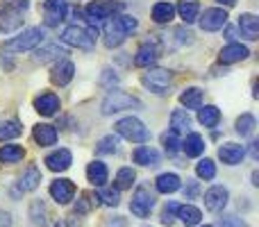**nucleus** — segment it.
I'll use <instances>...</instances> for the list:
<instances>
[{
	"instance_id": "obj_1",
	"label": "nucleus",
	"mask_w": 259,
	"mask_h": 227,
	"mask_svg": "<svg viewBox=\"0 0 259 227\" xmlns=\"http://www.w3.org/2000/svg\"><path fill=\"white\" fill-rule=\"evenodd\" d=\"M137 30V18L134 16H127V14H121V16H114L105 23V30H103V36H105V46L107 48H116L121 46L123 41L127 39V34Z\"/></svg>"
},
{
	"instance_id": "obj_2",
	"label": "nucleus",
	"mask_w": 259,
	"mask_h": 227,
	"mask_svg": "<svg viewBox=\"0 0 259 227\" xmlns=\"http://www.w3.org/2000/svg\"><path fill=\"white\" fill-rule=\"evenodd\" d=\"M41 41H44V32H41V27H30V30H23L21 34L14 36V39L5 41L3 53L16 55V53H23V50H34Z\"/></svg>"
},
{
	"instance_id": "obj_3",
	"label": "nucleus",
	"mask_w": 259,
	"mask_h": 227,
	"mask_svg": "<svg viewBox=\"0 0 259 227\" xmlns=\"http://www.w3.org/2000/svg\"><path fill=\"white\" fill-rule=\"evenodd\" d=\"M27 7H30V3L27 0H14V3H9L7 7L0 12V32H5V34H12V32H16L18 27L23 25V14L27 12Z\"/></svg>"
},
{
	"instance_id": "obj_4",
	"label": "nucleus",
	"mask_w": 259,
	"mask_h": 227,
	"mask_svg": "<svg viewBox=\"0 0 259 227\" xmlns=\"http://www.w3.org/2000/svg\"><path fill=\"white\" fill-rule=\"evenodd\" d=\"M141 100L134 98V96L125 94V91H112V94H107V98L103 100V105H100V112L105 116H112L116 112H125V109H141Z\"/></svg>"
},
{
	"instance_id": "obj_5",
	"label": "nucleus",
	"mask_w": 259,
	"mask_h": 227,
	"mask_svg": "<svg viewBox=\"0 0 259 227\" xmlns=\"http://www.w3.org/2000/svg\"><path fill=\"white\" fill-rule=\"evenodd\" d=\"M98 39V27H82V25H68L62 32V41L66 46H75V48H91Z\"/></svg>"
},
{
	"instance_id": "obj_6",
	"label": "nucleus",
	"mask_w": 259,
	"mask_h": 227,
	"mask_svg": "<svg viewBox=\"0 0 259 227\" xmlns=\"http://www.w3.org/2000/svg\"><path fill=\"white\" fill-rule=\"evenodd\" d=\"M114 129H116L118 137L127 139V141H134V143H146L148 139H150V132H148L146 125H143L139 118H132V116L121 118L116 125H114Z\"/></svg>"
},
{
	"instance_id": "obj_7",
	"label": "nucleus",
	"mask_w": 259,
	"mask_h": 227,
	"mask_svg": "<svg viewBox=\"0 0 259 227\" xmlns=\"http://www.w3.org/2000/svg\"><path fill=\"white\" fill-rule=\"evenodd\" d=\"M170 82H173V75H170V71H166V68H152L150 66L148 73L141 75V84L146 86L148 91H152V94H166Z\"/></svg>"
},
{
	"instance_id": "obj_8",
	"label": "nucleus",
	"mask_w": 259,
	"mask_h": 227,
	"mask_svg": "<svg viewBox=\"0 0 259 227\" xmlns=\"http://www.w3.org/2000/svg\"><path fill=\"white\" fill-rule=\"evenodd\" d=\"M155 207V196L150 193L148 187H139L132 196V202H130V211H132L137 218H148Z\"/></svg>"
},
{
	"instance_id": "obj_9",
	"label": "nucleus",
	"mask_w": 259,
	"mask_h": 227,
	"mask_svg": "<svg viewBox=\"0 0 259 227\" xmlns=\"http://www.w3.org/2000/svg\"><path fill=\"white\" fill-rule=\"evenodd\" d=\"M123 5L121 3H100V0H96V3H91L89 7H87V21L89 23H103L107 21V18H112L114 12H121Z\"/></svg>"
},
{
	"instance_id": "obj_10",
	"label": "nucleus",
	"mask_w": 259,
	"mask_h": 227,
	"mask_svg": "<svg viewBox=\"0 0 259 227\" xmlns=\"http://www.w3.org/2000/svg\"><path fill=\"white\" fill-rule=\"evenodd\" d=\"M228 200H230V193H228V189L221 187V184L207 189V193H205V207H207V211H214V214L223 211Z\"/></svg>"
},
{
	"instance_id": "obj_11",
	"label": "nucleus",
	"mask_w": 259,
	"mask_h": 227,
	"mask_svg": "<svg viewBox=\"0 0 259 227\" xmlns=\"http://www.w3.org/2000/svg\"><path fill=\"white\" fill-rule=\"evenodd\" d=\"M50 196H53L55 202H59V205H68V202L75 198V184L71 182V179H55L53 184H50Z\"/></svg>"
},
{
	"instance_id": "obj_12",
	"label": "nucleus",
	"mask_w": 259,
	"mask_h": 227,
	"mask_svg": "<svg viewBox=\"0 0 259 227\" xmlns=\"http://www.w3.org/2000/svg\"><path fill=\"white\" fill-rule=\"evenodd\" d=\"M228 23V12L225 9H219V7H211V9H205V14L200 16V27L205 32H216Z\"/></svg>"
},
{
	"instance_id": "obj_13",
	"label": "nucleus",
	"mask_w": 259,
	"mask_h": 227,
	"mask_svg": "<svg viewBox=\"0 0 259 227\" xmlns=\"http://www.w3.org/2000/svg\"><path fill=\"white\" fill-rule=\"evenodd\" d=\"M73 75H75V66H73V62H68V59H59L53 66V71H50V80L57 86H66L68 82L73 80Z\"/></svg>"
},
{
	"instance_id": "obj_14",
	"label": "nucleus",
	"mask_w": 259,
	"mask_h": 227,
	"mask_svg": "<svg viewBox=\"0 0 259 227\" xmlns=\"http://www.w3.org/2000/svg\"><path fill=\"white\" fill-rule=\"evenodd\" d=\"M44 9H46V25L55 27L64 21L68 7H66V0H46Z\"/></svg>"
},
{
	"instance_id": "obj_15",
	"label": "nucleus",
	"mask_w": 259,
	"mask_h": 227,
	"mask_svg": "<svg viewBox=\"0 0 259 227\" xmlns=\"http://www.w3.org/2000/svg\"><path fill=\"white\" fill-rule=\"evenodd\" d=\"M157 57H159V48H157L155 43H150V41H146V43L139 46L137 55H134V66L150 68L152 64L157 62Z\"/></svg>"
},
{
	"instance_id": "obj_16",
	"label": "nucleus",
	"mask_w": 259,
	"mask_h": 227,
	"mask_svg": "<svg viewBox=\"0 0 259 227\" xmlns=\"http://www.w3.org/2000/svg\"><path fill=\"white\" fill-rule=\"evenodd\" d=\"M71 164H73V155L66 148H59V150L50 152V155L46 157V166H48L50 170H55V173H62V170L71 168Z\"/></svg>"
},
{
	"instance_id": "obj_17",
	"label": "nucleus",
	"mask_w": 259,
	"mask_h": 227,
	"mask_svg": "<svg viewBox=\"0 0 259 227\" xmlns=\"http://www.w3.org/2000/svg\"><path fill=\"white\" fill-rule=\"evenodd\" d=\"M243 155H246V148L239 146V143H223V146L219 148L221 161L228 166H237L239 161L243 159Z\"/></svg>"
},
{
	"instance_id": "obj_18",
	"label": "nucleus",
	"mask_w": 259,
	"mask_h": 227,
	"mask_svg": "<svg viewBox=\"0 0 259 227\" xmlns=\"http://www.w3.org/2000/svg\"><path fill=\"white\" fill-rule=\"evenodd\" d=\"M248 55H250V50H248L246 46H241V43H228L223 50H221L219 59L223 64H234V62H243Z\"/></svg>"
},
{
	"instance_id": "obj_19",
	"label": "nucleus",
	"mask_w": 259,
	"mask_h": 227,
	"mask_svg": "<svg viewBox=\"0 0 259 227\" xmlns=\"http://www.w3.org/2000/svg\"><path fill=\"white\" fill-rule=\"evenodd\" d=\"M132 159L139 166H157L159 164V152L152 146H139V148H134Z\"/></svg>"
},
{
	"instance_id": "obj_20",
	"label": "nucleus",
	"mask_w": 259,
	"mask_h": 227,
	"mask_svg": "<svg viewBox=\"0 0 259 227\" xmlns=\"http://www.w3.org/2000/svg\"><path fill=\"white\" fill-rule=\"evenodd\" d=\"M180 148L184 150V155H187V157H200L202 152H205V141H202L200 134L189 132L187 139H184V141H180Z\"/></svg>"
},
{
	"instance_id": "obj_21",
	"label": "nucleus",
	"mask_w": 259,
	"mask_h": 227,
	"mask_svg": "<svg viewBox=\"0 0 259 227\" xmlns=\"http://www.w3.org/2000/svg\"><path fill=\"white\" fill-rule=\"evenodd\" d=\"M239 30H241V36H246L248 41H255L259 36V18L255 14H241L239 16Z\"/></svg>"
},
{
	"instance_id": "obj_22",
	"label": "nucleus",
	"mask_w": 259,
	"mask_h": 227,
	"mask_svg": "<svg viewBox=\"0 0 259 227\" xmlns=\"http://www.w3.org/2000/svg\"><path fill=\"white\" fill-rule=\"evenodd\" d=\"M34 109L39 112L41 116H53L57 114L59 109V98L55 94H41L39 98L34 100Z\"/></svg>"
},
{
	"instance_id": "obj_23",
	"label": "nucleus",
	"mask_w": 259,
	"mask_h": 227,
	"mask_svg": "<svg viewBox=\"0 0 259 227\" xmlns=\"http://www.w3.org/2000/svg\"><path fill=\"white\" fill-rule=\"evenodd\" d=\"M64 55H68L64 48H59L57 43H48V46H41L39 50H36V55H34V59L36 62H41V64H46V62H53V59H64Z\"/></svg>"
},
{
	"instance_id": "obj_24",
	"label": "nucleus",
	"mask_w": 259,
	"mask_h": 227,
	"mask_svg": "<svg viewBox=\"0 0 259 227\" xmlns=\"http://www.w3.org/2000/svg\"><path fill=\"white\" fill-rule=\"evenodd\" d=\"M34 141L39 143V146H55V141H57V129L48 123L36 125L34 127Z\"/></svg>"
},
{
	"instance_id": "obj_25",
	"label": "nucleus",
	"mask_w": 259,
	"mask_h": 227,
	"mask_svg": "<svg viewBox=\"0 0 259 227\" xmlns=\"http://www.w3.org/2000/svg\"><path fill=\"white\" fill-rule=\"evenodd\" d=\"M87 177H89V182L94 187H103L107 182V166L103 161H91L89 168H87Z\"/></svg>"
},
{
	"instance_id": "obj_26",
	"label": "nucleus",
	"mask_w": 259,
	"mask_h": 227,
	"mask_svg": "<svg viewBox=\"0 0 259 227\" xmlns=\"http://www.w3.org/2000/svg\"><path fill=\"white\" fill-rule=\"evenodd\" d=\"M39 182H41V170L36 166H27V170L23 173L21 182H18V189L21 191H34L39 187Z\"/></svg>"
},
{
	"instance_id": "obj_27",
	"label": "nucleus",
	"mask_w": 259,
	"mask_h": 227,
	"mask_svg": "<svg viewBox=\"0 0 259 227\" xmlns=\"http://www.w3.org/2000/svg\"><path fill=\"white\" fill-rule=\"evenodd\" d=\"M191 127V116L187 114V109H175L170 114V129L175 134H182V132H189Z\"/></svg>"
},
{
	"instance_id": "obj_28",
	"label": "nucleus",
	"mask_w": 259,
	"mask_h": 227,
	"mask_svg": "<svg viewBox=\"0 0 259 227\" xmlns=\"http://www.w3.org/2000/svg\"><path fill=\"white\" fill-rule=\"evenodd\" d=\"M178 218L182 220L187 227H193V225L200 223L202 214H200V209H198V207H193V205H180L178 207Z\"/></svg>"
},
{
	"instance_id": "obj_29",
	"label": "nucleus",
	"mask_w": 259,
	"mask_h": 227,
	"mask_svg": "<svg viewBox=\"0 0 259 227\" xmlns=\"http://www.w3.org/2000/svg\"><path fill=\"white\" fill-rule=\"evenodd\" d=\"M157 191L159 193H175L180 189V177L175 173H161L155 182Z\"/></svg>"
},
{
	"instance_id": "obj_30",
	"label": "nucleus",
	"mask_w": 259,
	"mask_h": 227,
	"mask_svg": "<svg viewBox=\"0 0 259 227\" xmlns=\"http://www.w3.org/2000/svg\"><path fill=\"white\" fill-rule=\"evenodd\" d=\"M198 120H200L205 127H216L221 120V112L219 107H214V105H205V107L198 109Z\"/></svg>"
},
{
	"instance_id": "obj_31",
	"label": "nucleus",
	"mask_w": 259,
	"mask_h": 227,
	"mask_svg": "<svg viewBox=\"0 0 259 227\" xmlns=\"http://www.w3.org/2000/svg\"><path fill=\"white\" fill-rule=\"evenodd\" d=\"M175 16V7L170 3H157L155 7H152V21L155 23H170Z\"/></svg>"
},
{
	"instance_id": "obj_32",
	"label": "nucleus",
	"mask_w": 259,
	"mask_h": 227,
	"mask_svg": "<svg viewBox=\"0 0 259 227\" xmlns=\"http://www.w3.org/2000/svg\"><path fill=\"white\" fill-rule=\"evenodd\" d=\"M178 12H180V18H182L184 23H193L198 18V12H200V5L196 3V0H182V3L178 5Z\"/></svg>"
},
{
	"instance_id": "obj_33",
	"label": "nucleus",
	"mask_w": 259,
	"mask_h": 227,
	"mask_svg": "<svg viewBox=\"0 0 259 227\" xmlns=\"http://www.w3.org/2000/svg\"><path fill=\"white\" fill-rule=\"evenodd\" d=\"M180 103H182L187 109H200L202 107V91L196 89V86L182 91V96H180Z\"/></svg>"
},
{
	"instance_id": "obj_34",
	"label": "nucleus",
	"mask_w": 259,
	"mask_h": 227,
	"mask_svg": "<svg viewBox=\"0 0 259 227\" xmlns=\"http://www.w3.org/2000/svg\"><path fill=\"white\" fill-rule=\"evenodd\" d=\"M25 157L21 146H3L0 148V164H18Z\"/></svg>"
},
{
	"instance_id": "obj_35",
	"label": "nucleus",
	"mask_w": 259,
	"mask_h": 227,
	"mask_svg": "<svg viewBox=\"0 0 259 227\" xmlns=\"http://www.w3.org/2000/svg\"><path fill=\"white\" fill-rule=\"evenodd\" d=\"M257 127V120L252 114H241L237 118V134L239 137H250Z\"/></svg>"
},
{
	"instance_id": "obj_36",
	"label": "nucleus",
	"mask_w": 259,
	"mask_h": 227,
	"mask_svg": "<svg viewBox=\"0 0 259 227\" xmlns=\"http://www.w3.org/2000/svg\"><path fill=\"white\" fill-rule=\"evenodd\" d=\"M118 148H121L118 139L114 137V134H109V137H103L98 141V146H96V152H98V155H116Z\"/></svg>"
},
{
	"instance_id": "obj_37",
	"label": "nucleus",
	"mask_w": 259,
	"mask_h": 227,
	"mask_svg": "<svg viewBox=\"0 0 259 227\" xmlns=\"http://www.w3.org/2000/svg\"><path fill=\"white\" fill-rule=\"evenodd\" d=\"M23 127L18 120H7V123L0 125V141H9V139H16L21 137Z\"/></svg>"
},
{
	"instance_id": "obj_38",
	"label": "nucleus",
	"mask_w": 259,
	"mask_h": 227,
	"mask_svg": "<svg viewBox=\"0 0 259 227\" xmlns=\"http://www.w3.org/2000/svg\"><path fill=\"white\" fill-rule=\"evenodd\" d=\"M196 175L200 179H214L216 177V166L211 159H200L196 166Z\"/></svg>"
},
{
	"instance_id": "obj_39",
	"label": "nucleus",
	"mask_w": 259,
	"mask_h": 227,
	"mask_svg": "<svg viewBox=\"0 0 259 227\" xmlns=\"http://www.w3.org/2000/svg\"><path fill=\"white\" fill-rule=\"evenodd\" d=\"M98 200H103V205H107V207H118L121 193H118V189H100Z\"/></svg>"
},
{
	"instance_id": "obj_40",
	"label": "nucleus",
	"mask_w": 259,
	"mask_h": 227,
	"mask_svg": "<svg viewBox=\"0 0 259 227\" xmlns=\"http://www.w3.org/2000/svg\"><path fill=\"white\" fill-rule=\"evenodd\" d=\"M134 179H137V175H134L132 168H121L116 175V189L121 191V189H130L134 184Z\"/></svg>"
},
{
	"instance_id": "obj_41",
	"label": "nucleus",
	"mask_w": 259,
	"mask_h": 227,
	"mask_svg": "<svg viewBox=\"0 0 259 227\" xmlns=\"http://www.w3.org/2000/svg\"><path fill=\"white\" fill-rule=\"evenodd\" d=\"M161 143H164V148H166V152L168 155H175V152L180 150V137L170 129V132H166L164 137H161Z\"/></svg>"
},
{
	"instance_id": "obj_42",
	"label": "nucleus",
	"mask_w": 259,
	"mask_h": 227,
	"mask_svg": "<svg viewBox=\"0 0 259 227\" xmlns=\"http://www.w3.org/2000/svg\"><path fill=\"white\" fill-rule=\"evenodd\" d=\"M30 216H32V220H34V225H41V227L46 225V209H44V205H41L39 200H36V202H32Z\"/></svg>"
},
{
	"instance_id": "obj_43",
	"label": "nucleus",
	"mask_w": 259,
	"mask_h": 227,
	"mask_svg": "<svg viewBox=\"0 0 259 227\" xmlns=\"http://www.w3.org/2000/svg\"><path fill=\"white\" fill-rule=\"evenodd\" d=\"M178 202H168V205L164 207V214H161V223L164 225H173L175 223V214H178Z\"/></svg>"
},
{
	"instance_id": "obj_44",
	"label": "nucleus",
	"mask_w": 259,
	"mask_h": 227,
	"mask_svg": "<svg viewBox=\"0 0 259 227\" xmlns=\"http://www.w3.org/2000/svg\"><path fill=\"white\" fill-rule=\"evenodd\" d=\"M219 225L221 227H246V223L241 218H237V216H223Z\"/></svg>"
},
{
	"instance_id": "obj_45",
	"label": "nucleus",
	"mask_w": 259,
	"mask_h": 227,
	"mask_svg": "<svg viewBox=\"0 0 259 227\" xmlns=\"http://www.w3.org/2000/svg\"><path fill=\"white\" fill-rule=\"evenodd\" d=\"M89 196L87 193H82L80 196V200H77V205H75V214H87L89 211Z\"/></svg>"
},
{
	"instance_id": "obj_46",
	"label": "nucleus",
	"mask_w": 259,
	"mask_h": 227,
	"mask_svg": "<svg viewBox=\"0 0 259 227\" xmlns=\"http://www.w3.org/2000/svg\"><path fill=\"white\" fill-rule=\"evenodd\" d=\"M198 191H200V189H198V182H187V187H184V198H187V200H193V198L198 196Z\"/></svg>"
},
{
	"instance_id": "obj_47",
	"label": "nucleus",
	"mask_w": 259,
	"mask_h": 227,
	"mask_svg": "<svg viewBox=\"0 0 259 227\" xmlns=\"http://www.w3.org/2000/svg\"><path fill=\"white\" fill-rule=\"evenodd\" d=\"M216 3H221V5H225V7H232L237 0H216Z\"/></svg>"
},
{
	"instance_id": "obj_48",
	"label": "nucleus",
	"mask_w": 259,
	"mask_h": 227,
	"mask_svg": "<svg viewBox=\"0 0 259 227\" xmlns=\"http://www.w3.org/2000/svg\"><path fill=\"white\" fill-rule=\"evenodd\" d=\"M250 152H252V159H257V157H259V152H257V143H250Z\"/></svg>"
},
{
	"instance_id": "obj_49",
	"label": "nucleus",
	"mask_w": 259,
	"mask_h": 227,
	"mask_svg": "<svg viewBox=\"0 0 259 227\" xmlns=\"http://www.w3.org/2000/svg\"><path fill=\"white\" fill-rule=\"evenodd\" d=\"M225 39L232 41V39H234V30H228V32H225Z\"/></svg>"
},
{
	"instance_id": "obj_50",
	"label": "nucleus",
	"mask_w": 259,
	"mask_h": 227,
	"mask_svg": "<svg viewBox=\"0 0 259 227\" xmlns=\"http://www.w3.org/2000/svg\"><path fill=\"white\" fill-rule=\"evenodd\" d=\"M205 227H211V225H205Z\"/></svg>"
}]
</instances>
